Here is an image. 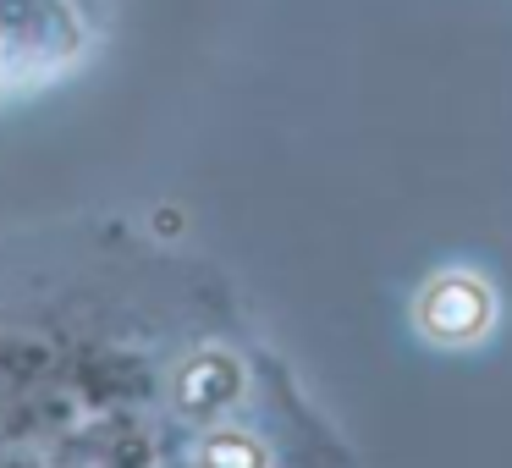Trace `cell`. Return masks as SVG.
<instances>
[{
	"instance_id": "obj_1",
	"label": "cell",
	"mask_w": 512,
	"mask_h": 468,
	"mask_svg": "<svg viewBox=\"0 0 512 468\" xmlns=\"http://www.w3.org/2000/svg\"><path fill=\"white\" fill-rule=\"evenodd\" d=\"M424 325H430L441 342H468V336L485 331L490 320V292L474 276H441L424 292Z\"/></svg>"
}]
</instances>
